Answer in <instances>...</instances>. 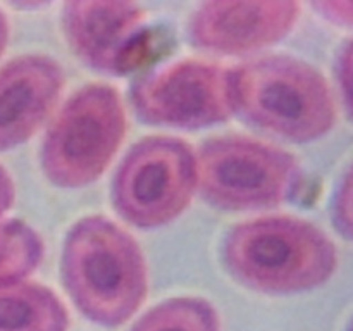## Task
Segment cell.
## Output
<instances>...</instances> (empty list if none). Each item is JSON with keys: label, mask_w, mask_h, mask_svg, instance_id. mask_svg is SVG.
Wrapping results in <instances>:
<instances>
[{"label": "cell", "mask_w": 353, "mask_h": 331, "mask_svg": "<svg viewBox=\"0 0 353 331\" xmlns=\"http://www.w3.org/2000/svg\"><path fill=\"white\" fill-rule=\"evenodd\" d=\"M62 279L79 312L103 328L126 323L148 292L140 247L103 216L85 217L71 228L62 250Z\"/></svg>", "instance_id": "obj_1"}, {"label": "cell", "mask_w": 353, "mask_h": 331, "mask_svg": "<svg viewBox=\"0 0 353 331\" xmlns=\"http://www.w3.org/2000/svg\"><path fill=\"white\" fill-rule=\"evenodd\" d=\"M223 259L236 281L268 295L317 288L333 276L336 247L312 223L290 216L252 219L224 240Z\"/></svg>", "instance_id": "obj_2"}, {"label": "cell", "mask_w": 353, "mask_h": 331, "mask_svg": "<svg viewBox=\"0 0 353 331\" xmlns=\"http://www.w3.org/2000/svg\"><path fill=\"white\" fill-rule=\"evenodd\" d=\"M234 114L295 143L319 140L336 121L324 76L290 55L252 59L231 69Z\"/></svg>", "instance_id": "obj_3"}, {"label": "cell", "mask_w": 353, "mask_h": 331, "mask_svg": "<svg viewBox=\"0 0 353 331\" xmlns=\"http://www.w3.org/2000/svg\"><path fill=\"white\" fill-rule=\"evenodd\" d=\"M126 134V112L112 86L92 85L69 97L48 126L41 168L61 188H83L103 174Z\"/></svg>", "instance_id": "obj_4"}, {"label": "cell", "mask_w": 353, "mask_h": 331, "mask_svg": "<svg viewBox=\"0 0 353 331\" xmlns=\"http://www.w3.org/2000/svg\"><path fill=\"white\" fill-rule=\"evenodd\" d=\"M196 190L223 210L281 205L299 193L302 169L288 152L243 137L205 141L196 152Z\"/></svg>", "instance_id": "obj_5"}, {"label": "cell", "mask_w": 353, "mask_h": 331, "mask_svg": "<svg viewBox=\"0 0 353 331\" xmlns=\"http://www.w3.org/2000/svg\"><path fill=\"white\" fill-rule=\"evenodd\" d=\"M199 186L196 154L171 137L143 138L124 155L112 183L116 212L143 230L181 216Z\"/></svg>", "instance_id": "obj_6"}, {"label": "cell", "mask_w": 353, "mask_h": 331, "mask_svg": "<svg viewBox=\"0 0 353 331\" xmlns=\"http://www.w3.org/2000/svg\"><path fill=\"white\" fill-rule=\"evenodd\" d=\"M138 117L155 126L202 130L234 114L231 69L214 62L179 61L138 79L131 88Z\"/></svg>", "instance_id": "obj_7"}, {"label": "cell", "mask_w": 353, "mask_h": 331, "mask_svg": "<svg viewBox=\"0 0 353 331\" xmlns=\"http://www.w3.org/2000/svg\"><path fill=\"white\" fill-rule=\"evenodd\" d=\"M62 28L74 54L95 71L119 76L140 55L145 10L131 2L90 0L62 7Z\"/></svg>", "instance_id": "obj_8"}, {"label": "cell", "mask_w": 353, "mask_h": 331, "mask_svg": "<svg viewBox=\"0 0 353 331\" xmlns=\"http://www.w3.org/2000/svg\"><path fill=\"white\" fill-rule=\"evenodd\" d=\"M299 16L296 2H205L192 14L188 37L212 54H255L281 41Z\"/></svg>", "instance_id": "obj_9"}, {"label": "cell", "mask_w": 353, "mask_h": 331, "mask_svg": "<svg viewBox=\"0 0 353 331\" xmlns=\"http://www.w3.org/2000/svg\"><path fill=\"white\" fill-rule=\"evenodd\" d=\"M62 86V68L47 55H23L0 69V150L37 133L59 102Z\"/></svg>", "instance_id": "obj_10"}, {"label": "cell", "mask_w": 353, "mask_h": 331, "mask_svg": "<svg viewBox=\"0 0 353 331\" xmlns=\"http://www.w3.org/2000/svg\"><path fill=\"white\" fill-rule=\"evenodd\" d=\"M69 316L54 292L37 283L0 286V331H68Z\"/></svg>", "instance_id": "obj_11"}, {"label": "cell", "mask_w": 353, "mask_h": 331, "mask_svg": "<svg viewBox=\"0 0 353 331\" xmlns=\"http://www.w3.org/2000/svg\"><path fill=\"white\" fill-rule=\"evenodd\" d=\"M131 331H219V316L207 300L178 297L143 314Z\"/></svg>", "instance_id": "obj_12"}, {"label": "cell", "mask_w": 353, "mask_h": 331, "mask_svg": "<svg viewBox=\"0 0 353 331\" xmlns=\"http://www.w3.org/2000/svg\"><path fill=\"white\" fill-rule=\"evenodd\" d=\"M43 259L40 234L19 219L0 221V286L23 281Z\"/></svg>", "instance_id": "obj_13"}, {"label": "cell", "mask_w": 353, "mask_h": 331, "mask_svg": "<svg viewBox=\"0 0 353 331\" xmlns=\"http://www.w3.org/2000/svg\"><path fill=\"white\" fill-rule=\"evenodd\" d=\"M333 219L336 230L353 240V166L341 179L333 202Z\"/></svg>", "instance_id": "obj_14"}, {"label": "cell", "mask_w": 353, "mask_h": 331, "mask_svg": "<svg viewBox=\"0 0 353 331\" xmlns=\"http://www.w3.org/2000/svg\"><path fill=\"white\" fill-rule=\"evenodd\" d=\"M336 72L345 106H347L348 114H350L353 119V38L341 48L340 57H338Z\"/></svg>", "instance_id": "obj_15"}, {"label": "cell", "mask_w": 353, "mask_h": 331, "mask_svg": "<svg viewBox=\"0 0 353 331\" xmlns=\"http://www.w3.org/2000/svg\"><path fill=\"white\" fill-rule=\"evenodd\" d=\"M317 12L323 14L326 19L333 23L345 24V26H353V2H345V0H326V2L312 3Z\"/></svg>", "instance_id": "obj_16"}, {"label": "cell", "mask_w": 353, "mask_h": 331, "mask_svg": "<svg viewBox=\"0 0 353 331\" xmlns=\"http://www.w3.org/2000/svg\"><path fill=\"white\" fill-rule=\"evenodd\" d=\"M14 197H16V188L9 172L0 166V217L12 207Z\"/></svg>", "instance_id": "obj_17"}, {"label": "cell", "mask_w": 353, "mask_h": 331, "mask_svg": "<svg viewBox=\"0 0 353 331\" xmlns=\"http://www.w3.org/2000/svg\"><path fill=\"white\" fill-rule=\"evenodd\" d=\"M7 41H9V21H7V16L0 9V55L6 50Z\"/></svg>", "instance_id": "obj_18"}, {"label": "cell", "mask_w": 353, "mask_h": 331, "mask_svg": "<svg viewBox=\"0 0 353 331\" xmlns=\"http://www.w3.org/2000/svg\"><path fill=\"white\" fill-rule=\"evenodd\" d=\"M350 331H353V324H352V328H350Z\"/></svg>", "instance_id": "obj_19"}]
</instances>
